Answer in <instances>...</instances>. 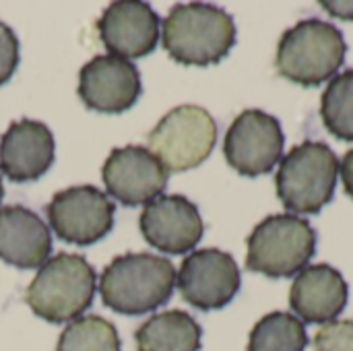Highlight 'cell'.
Segmentation results:
<instances>
[{
    "label": "cell",
    "instance_id": "1",
    "mask_svg": "<svg viewBox=\"0 0 353 351\" xmlns=\"http://www.w3.org/2000/svg\"><path fill=\"white\" fill-rule=\"evenodd\" d=\"M176 269L170 259L149 252L122 254L101 273V302L118 314L141 317L170 302Z\"/></svg>",
    "mask_w": 353,
    "mask_h": 351
},
{
    "label": "cell",
    "instance_id": "2",
    "mask_svg": "<svg viewBox=\"0 0 353 351\" xmlns=\"http://www.w3.org/2000/svg\"><path fill=\"white\" fill-rule=\"evenodd\" d=\"M161 29V41L170 58L188 66L217 64L236 43L234 17L205 2L176 4Z\"/></svg>",
    "mask_w": 353,
    "mask_h": 351
},
{
    "label": "cell",
    "instance_id": "3",
    "mask_svg": "<svg viewBox=\"0 0 353 351\" xmlns=\"http://www.w3.org/2000/svg\"><path fill=\"white\" fill-rule=\"evenodd\" d=\"M97 290L95 269L81 254L60 252L48 259L27 288V304L35 317L62 325L81 319Z\"/></svg>",
    "mask_w": 353,
    "mask_h": 351
},
{
    "label": "cell",
    "instance_id": "4",
    "mask_svg": "<svg viewBox=\"0 0 353 351\" xmlns=\"http://www.w3.org/2000/svg\"><path fill=\"white\" fill-rule=\"evenodd\" d=\"M343 33L321 19H306L290 27L277 46V72L302 87H319L333 79L345 62Z\"/></svg>",
    "mask_w": 353,
    "mask_h": 351
},
{
    "label": "cell",
    "instance_id": "5",
    "mask_svg": "<svg viewBox=\"0 0 353 351\" xmlns=\"http://www.w3.org/2000/svg\"><path fill=\"white\" fill-rule=\"evenodd\" d=\"M339 178V157L319 141L290 149L275 176L277 197L294 213H319L333 201Z\"/></svg>",
    "mask_w": 353,
    "mask_h": 351
},
{
    "label": "cell",
    "instance_id": "6",
    "mask_svg": "<svg viewBox=\"0 0 353 351\" xmlns=\"http://www.w3.org/2000/svg\"><path fill=\"white\" fill-rule=\"evenodd\" d=\"M316 252L314 228L296 215L263 219L248 236L246 269L267 277H292L306 269Z\"/></svg>",
    "mask_w": 353,
    "mask_h": 351
},
{
    "label": "cell",
    "instance_id": "7",
    "mask_svg": "<svg viewBox=\"0 0 353 351\" xmlns=\"http://www.w3.org/2000/svg\"><path fill=\"white\" fill-rule=\"evenodd\" d=\"M217 124L199 106H180L168 112L149 134V151L168 172L199 168L215 149Z\"/></svg>",
    "mask_w": 353,
    "mask_h": 351
},
{
    "label": "cell",
    "instance_id": "8",
    "mask_svg": "<svg viewBox=\"0 0 353 351\" xmlns=\"http://www.w3.org/2000/svg\"><path fill=\"white\" fill-rule=\"evenodd\" d=\"M285 134L281 122L263 110H244L223 141L228 163L248 178L265 176L283 159Z\"/></svg>",
    "mask_w": 353,
    "mask_h": 351
},
{
    "label": "cell",
    "instance_id": "9",
    "mask_svg": "<svg viewBox=\"0 0 353 351\" xmlns=\"http://www.w3.org/2000/svg\"><path fill=\"white\" fill-rule=\"evenodd\" d=\"M114 203L95 186H72L52 197L46 213L50 228L68 244L89 246L114 228Z\"/></svg>",
    "mask_w": 353,
    "mask_h": 351
},
{
    "label": "cell",
    "instance_id": "10",
    "mask_svg": "<svg viewBox=\"0 0 353 351\" xmlns=\"http://www.w3.org/2000/svg\"><path fill=\"white\" fill-rule=\"evenodd\" d=\"M176 283L184 302L207 312L228 306L240 292L242 277L230 252L203 248L182 261Z\"/></svg>",
    "mask_w": 353,
    "mask_h": 351
},
{
    "label": "cell",
    "instance_id": "11",
    "mask_svg": "<svg viewBox=\"0 0 353 351\" xmlns=\"http://www.w3.org/2000/svg\"><path fill=\"white\" fill-rule=\"evenodd\" d=\"M101 178L110 197L126 207L149 205L168 186V170L141 145L114 149L103 163Z\"/></svg>",
    "mask_w": 353,
    "mask_h": 351
},
{
    "label": "cell",
    "instance_id": "12",
    "mask_svg": "<svg viewBox=\"0 0 353 351\" xmlns=\"http://www.w3.org/2000/svg\"><path fill=\"white\" fill-rule=\"evenodd\" d=\"M139 68L118 56H95L79 72L81 101L101 114H122L141 97Z\"/></svg>",
    "mask_w": 353,
    "mask_h": 351
},
{
    "label": "cell",
    "instance_id": "13",
    "mask_svg": "<svg viewBox=\"0 0 353 351\" xmlns=\"http://www.w3.org/2000/svg\"><path fill=\"white\" fill-rule=\"evenodd\" d=\"M139 225L145 240L165 254L190 252L205 234L199 207L182 194H165L145 205Z\"/></svg>",
    "mask_w": 353,
    "mask_h": 351
},
{
    "label": "cell",
    "instance_id": "14",
    "mask_svg": "<svg viewBox=\"0 0 353 351\" xmlns=\"http://www.w3.org/2000/svg\"><path fill=\"white\" fill-rule=\"evenodd\" d=\"M97 29L110 56L137 60L155 50L159 17L147 2L118 0L103 10Z\"/></svg>",
    "mask_w": 353,
    "mask_h": 351
},
{
    "label": "cell",
    "instance_id": "15",
    "mask_svg": "<svg viewBox=\"0 0 353 351\" xmlns=\"http://www.w3.org/2000/svg\"><path fill=\"white\" fill-rule=\"evenodd\" d=\"M54 134L43 122L23 118L0 137V170L12 182H33L54 163Z\"/></svg>",
    "mask_w": 353,
    "mask_h": 351
},
{
    "label": "cell",
    "instance_id": "16",
    "mask_svg": "<svg viewBox=\"0 0 353 351\" xmlns=\"http://www.w3.org/2000/svg\"><path fill=\"white\" fill-rule=\"evenodd\" d=\"M347 292V283L337 269L312 265L296 277L290 290V306L308 325H329L343 312Z\"/></svg>",
    "mask_w": 353,
    "mask_h": 351
},
{
    "label": "cell",
    "instance_id": "17",
    "mask_svg": "<svg viewBox=\"0 0 353 351\" xmlns=\"http://www.w3.org/2000/svg\"><path fill=\"white\" fill-rule=\"evenodd\" d=\"M52 252L50 228L21 205L0 209V259L17 269L43 265Z\"/></svg>",
    "mask_w": 353,
    "mask_h": 351
},
{
    "label": "cell",
    "instance_id": "18",
    "mask_svg": "<svg viewBox=\"0 0 353 351\" xmlns=\"http://www.w3.org/2000/svg\"><path fill=\"white\" fill-rule=\"evenodd\" d=\"M203 329L184 310H168L145 321L137 333V351H199Z\"/></svg>",
    "mask_w": 353,
    "mask_h": 351
},
{
    "label": "cell",
    "instance_id": "19",
    "mask_svg": "<svg viewBox=\"0 0 353 351\" xmlns=\"http://www.w3.org/2000/svg\"><path fill=\"white\" fill-rule=\"evenodd\" d=\"M306 327L290 312H271L263 317L248 339V351H306Z\"/></svg>",
    "mask_w": 353,
    "mask_h": 351
},
{
    "label": "cell",
    "instance_id": "20",
    "mask_svg": "<svg viewBox=\"0 0 353 351\" xmlns=\"http://www.w3.org/2000/svg\"><path fill=\"white\" fill-rule=\"evenodd\" d=\"M321 118L333 137L353 143V68L331 79L321 97Z\"/></svg>",
    "mask_w": 353,
    "mask_h": 351
},
{
    "label": "cell",
    "instance_id": "21",
    "mask_svg": "<svg viewBox=\"0 0 353 351\" xmlns=\"http://www.w3.org/2000/svg\"><path fill=\"white\" fill-rule=\"evenodd\" d=\"M120 348L116 327L101 317L89 314L66 325L56 351H120Z\"/></svg>",
    "mask_w": 353,
    "mask_h": 351
},
{
    "label": "cell",
    "instance_id": "22",
    "mask_svg": "<svg viewBox=\"0 0 353 351\" xmlns=\"http://www.w3.org/2000/svg\"><path fill=\"white\" fill-rule=\"evenodd\" d=\"M314 351H353V321H333L314 337Z\"/></svg>",
    "mask_w": 353,
    "mask_h": 351
},
{
    "label": "cell",
    "instance_id": "23",
    "mask_svg": "<svg viewBox=\"0 0 353 351\" xmlns=\"http://www.w3.org/2000/svg\"><path fill=\"white\" fill-rule=\"evenodd\" d=\"M19 66V39L14 31L0 21V87L10 81Z\"/></svg>",
    "mask_w": 353,
    "mask_h": 351
},
{
    "label": "cell",
    "instance_id": "24",
    "mask_svg": "<svg viewBox=\"0 0 353 351\" xmlns=\"http://www.w3.org/2000/svg\"><path fill=\"white\" fill-rule=\"evenodd\" d=\"M321 6L331 17H337V19H343V21H353V0H350V2H345V0H339V2L323 0Z\"/></svg>",
    "mask_w": 353,
    "mask_h": 351
},
{
    "label": "cell",
    "instance_id": "25",
    "mask_svg": "<svg viewBox=\"0 0 353 351\" xmlns=\"http://www.w3.org/2000/svg\"><path fill=\"white\" fill-rule=\"evenodd\" d=\"M341 178H343L345 192L353 199V149L345 153V157L341 161Z\"/></svg>",
    "mask_w": 353,
    "mask_h": 351
},
{
    "label": "cell",
    "instance_id": "26",
    "mask_svg": "<svg viewBox=\"0 0 353 351\" xmlns=\"http://www.w3.org/2000/svg\"><path fill=\"white\" fill-rule=\"evenodd\" d=\"M2 194H4V186H2V176H0V201H2Z\"/></svg>",
    "mask_w": 353,
    "mask_h": 351
}]
</instances>
